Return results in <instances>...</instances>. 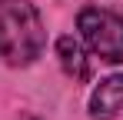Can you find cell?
I'll return each mask as SVG.
<instances>
[{
  "instance_id": "6da1fadb",
  "label": "cell",
  "mask_w": 123,
  "mask_h": 120,
  "mask_svg": "<svg viewBox=\"0 0 123 120\" xmlns=\"http://www.w3.org/2000/svg\"><path fill=\"white\" fill-rule=\"evenodd\" d=\"M47 30L30 0H0V57L10 67H27L43 53Z\"/></svg>"
},
{
  "instance_id": "7a4b0ae2",
  "label": "cell",
  "mask_w": 123,
  "mask_h": 120,
  "mask_svg": "<svg viewBox=\"0 0 123 120\" xmlns=\"http://www.w3.org/2000/svg\"><path fill=\"white\" fill-rule=\"evenodd\" d=\"M77 27L97 57L110 63H123V17L100 10V7H86L77 17Z\"/></svg>"
},
{
  "instance_id": "3957f363",
  "label": "cell",
  "mask_w": 123,
  "mask_h": 120,
  "mask_svg": "<svg viewBox=\"0 0 123 120\" xmlns=\"http://www.w3.org/2000/svg\"><path fill=\"white\" fill-rule=\"evenodd\" d=\"M123 110V73L100 80V87L90 97V117L93 120H113Z\"/></svg>"
},
{
  "instance_id": "277c9868",
  "label": "cell",
  "mask_w": 123,
  "mask_h": 120,
  "mask_svg": "<svg viewBox=\"0 0 123 120\" xmlns=\"http://www.w3.org/2000/svg\"><path fill=\"white\" fill-rule=\"evenodd\" d=\"M57 53H60L63 70H67L73 80H86V77H90V60H86V53H83L80 40L60 37V40H57Z\"/></svg>"
}]
</instances>
